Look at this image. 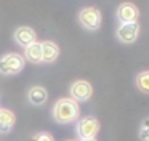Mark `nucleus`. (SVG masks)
<instances>
[{
	"instance_id": "1",
	"label": "nucleus",
	"mask_w": 149,
	"mask_h": 141,
	"mask_svg": "<svg viewBox=\"0 0 149 141\" xmlns=\"http://www.w3.org/2000/svg\"><path fill=\"white\" fill-rule=\"evenodd\" d=\"M52 114L58 124H71L79 119V114H80L79 103L74 101L72 98H59L53 106Z\"/></svg>"
},
{
	"instance_id": "2",
	"label": "nucleus",
	"mask_w": 149,
	"mask_h": 141,
	"mask_svg": "<svg viewBox=\"0 0 149 141\" xmlns=\"http://www.w3.org/2000/svg\"><path fill=\"white\" fill-rule=\"evenodd\" d=\"M26 59L18 53H8L0 58V74L3 75H16L24 69Z\"/></svg>"
},
{
	"instance_id": "3",
	"label": "nucleus",
	"mask_w": 149,
	"mask_h": 141,
	"mask_svg": "<svg viewBox=\"0 0 149 141\" xmlns=\"http://www.w3.org/2000/svg\"><path fill=\"white\" fill-rule=\"evenodd\" d=\"M75 131L80 140H87V138H95L100 131V122L98 119L87 115V117L79 119L77 125H75Z\"/></svg>"
},
{
	"instance_id": "4",
	"label": "nucleus",
	"mask_w": 149,
	"mask_h": 141,
	"mask_svg": "<svg viewBox=\"0 0 149 141\" xmlns=\"http://www.w3.org/2000/svg\"><path fill=\"white\" fill-rule=\"evenodd\" d=\"M79 22L88 31H98L101 27V11L95 6L82 8L79 13Z\"/></svg>"
},
{
	"instance_id": "5",
	"label": "nucleus",
	"mask_w": 149,
	"mask_h": 141,
	"mask_svg": "<svg viewBox=\"0 0 149 141\" xmlns=\"http://www.w3.org/2000/svg\"><path fill=\"white\" fill-rule=\"evenodd\" d=\"M116 35L119 38V42L122 43H133L139 35V24L136 22H123L117 27Z\"/></svg>"
},
{
	"instance_id": "6",
	"label": "nucleus",
	"mask_w": 149,
	"mask_h": 141,
	"mask_svg": "<svg viewBox=\"0 0 149 141\" xmlns=\"http://www.w3.org/2000/svg\"><path fill=\"white\" fill-rule=\"evenodd\" d=\"M93 95V87L87 80H75L71 85V98L74 101H88Z\"/></svg>"
},
{
	"instance_id": "7",
	"label": "nucleus",
	"mask_w": 149,
	"mask_h": 141,
	"mask_svg": "<svg viewBox=\"0 0 149 141\" xmlns=\"http://www.w3.org/2000/svg\"><path fill=\"white\" fill-rule=\"evenodd\" d=\"M116 16L120 24H123V22H136L138 21V16H139V10L136 8V5L127 2V3L119 5V8L116 11Z\"/></svg>"
},
{
	"instance_id": "8",
	"label": "nucleus",
	"mask_w": 149,
	"mask_h": 141,
	"mask_svg": "<svg viewBox=\"0 0 149 141\" xmlns=\"http://www.w3.org/2000/svg\"><path fill=\"white\" fill-rule=\"evenodd\" d=\"M15 42H16L19 47L26 48L29 47L31 43H34V42H37V34L36 31H34L32 27H29V26H21V27H18L16 31H15Z\"/></svg>"
},
{
	"instance_id": "9",
	"label": "nucleus",
	"mask_w": 149,
	"mask_h": 141,
	"mask_svg": "<svg viewBox=\"0 0 149 141\" xmlns=\"http://www.w3.org/2000/svg\"><path fill=\"white\" fill-rule=\"evenodd\" d=\"M42 63H53L59 56V47L55 42L45 40L42 42Z\"/></svg>"
},
{
	"instance_id": "10",
	"label": "nucleus",
	"mask_w": 149,
	"mask_h": 141,
	"mask_svg": "<svg viewBox=\"0 0 149 141\" xmlns=\"http://www.w3.org/2000/svg\"><path fill=\"white\" fill-rule=\"evenodd\" d=\"M15 122H16V115L13 111L0 107V133L11 131V128L15 127Z\"/></svg>"
},
{
	"instance_id": "11",
	"label": "nucleus",
	"mask_w": 149,
	"mask_h": 141,
	"mask_svg": "<svg viewBox=\"0 0 149 141\" xmlns=\"http://www.w3.org/2000/svg\"><path fill=\"white\" fill-rule=\"evenodd\" d=\"M27 99H29V103L34 106H42V104H45L47 99H48V93H47V90L43 88V87L36 85L27 91Z\"/></svg>"
},
{
	"instance_id": "12",
	"label": "nucleus",
	"mask_w": 149,
	"mask_h": 141,
	"mask_svg": "<svg viewBox=\"0 0 149 141\" xmlns=\"http://www.w3.org/2000/svg\"><path fill=\"white\" fill-rule=\"evenodd\" d=\"M24 59L31 63H42V45L39 42H34L29 47L24 48Z\"/></svg>"
},
{
	"instance_id": "13",
	"label": "nucleus",
	"mask_w": 149,
	"mask_h": 141,
	"mask_svg": "<svg viewBox=\"0 0 149 141\" xmlns=\"http://www.w3.org/2000/svg\"><path fill=\"white\" fill-rule=\"evenodd\" d=\"M136 85L143 93H149V70H143L136 77Z\"/></svg>"
},
{
	"instance_id": "14",
	"label": "nucleus",
	"mask_w": 149,
	"mask_h": 141,
	"mask_svg": "<svg viewBox=\"0 0 149 141\" xmlns=\"http://www.w3.org/2000/svg\"><path fill=\"white\" fill-rule=\"evenodd\" d=\"M31 141H55V138L50 133H47V131H39V133L34 135Z\"/></svg>"
},
{
	"instance_id": "15",
	"label": "nucleus",
	"mask_w": 149,
	"mask_h": 141,
	"mask_svg": "<svg viewBox=\"0 0 149 141\" xmlns=\"http://www.w3.org/2000/svg\"><path fill=\"white\" fill-rule=\"evenodd\" d=\"M139 140L141 141H149V130L148 128H141V131H139Z\"/></svg>"
},
{
	"instance_id": "16",
	"label": "nucleus",
	"mask_w": 149,
	"mask_h": 141,
	"mask_svg": "<svg viewBox=\"0 0 149 141\" xmlns=\"http://www.w3.org/2000/svg\"><path fill=\"white\" fill-rule=\"evenodd\" d=\"M148 125H149V120H148V119H144V120H143V125H141V128H148Z\"/></svg>"
},
{
	"instance_id": "17",
	"label": "nucleus",
	"mask_w": 149,
	"mask_h": 141,
	"mask_svg": "<svg viewBox=\"0 0 149 141\" xmlns=\"http://www.w3.org/2000/svg\"><path fill=\"white\" fill-rule=\"evenodd\" d=\"M80 141H98L96 138H87V140H80Z\"/></svg>"
}]
</instances>
